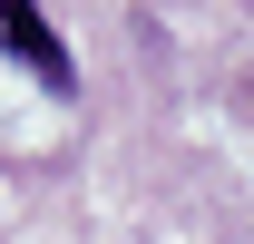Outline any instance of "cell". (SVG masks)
<instances>
[{"label": "cell", "instance_id": "cell-1", "mask_svg": "<svg viewBox=\"0 0 254 244\" xmlns=\"http://www.w3.org/2000/svg\"><path fill=\"white\" fill-rule=\"evenodd\" d=\"M0 39H10V59H30V78L39 88H78V68H68V39L49 30V10H39V0H0Z\"/></svg>", "mask_w": 254, "mask_h": 244}]
</instances>
